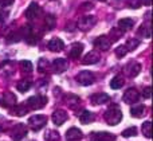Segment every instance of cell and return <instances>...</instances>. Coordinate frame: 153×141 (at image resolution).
I'll return each instance as SVG.
<instances>
[{
    "mask_svg": "<svg viewBox=\"0 0 153 141\" xmlns=\"http://www.w3.org/2000/svg\"><path fill=\"white\" fill-rule=\"evenodd\" d=\"M78 118H79V121H81L82 124H85V125H86V124H90V122H93V121H94V113L89 112V110H83V112L79 113Z\"/></svg>",
    "mask_w": 153,
    "mask_h": 141,
    "instance_id": "44dd1931",
    "label": "cell"
},
{
    "mask_svg": "<svg viewBox=\"0 0 153 141\" xmlns=\"http://www.w3.org/2000/svg\"><path fill=\"white\" fill-rule=\"evenodd\" d=\"M45 140L46 141H58L59 140V133L56 131H47L45 133Z\"/></svg>",
    "mask_w": 153,
    "mask_h": 141,
    "instance_id": "4316f807",
    "label": "cell"
},
{
    "mask_svg": "<svg viewBox=\"0 0 153 141\" xmlns=\"http://www.w3.org/2000/svg\"><path fill=\"white\" fill-rule=\"evenodd\" d=\"M46 124H47V117L43 114H35L28 118V125L34 132H38L42 128H45Z\"/></svg>",
    "mask_w": 153,
    "mask_h": 141,
    "instance_id": "7a4b0ae2",
    "label": "cell"
},
{
    "mask_svg": "<svg viewBox=\"0 0 153 141\" xmlns=\"http://www.w3.org/2000/svg\"><path fill=\"white\" fill-rule=\"evenodd\" d=\"M19 66H20V69H22V71L23 73H31L32 70H34V66H32V63L30 61H22L20 63H19Z\"/></svg>",
    "mask_w": 153,
    "mask_h": 141,
    "instance_id": "83f0119b",
    "label": "cell"
},
{
    "mask_svg": "<svg viewBox=\"0 0 153 141\" xmlns=\"http://www.w3.org/2000/svg\"><path fill=\"white\" fill-rule=\"evenodd\" d=\"M128 53H129V51H128V48L125 47V45H121V46H118V47L116 48V55L118 56V58H122V56H125Z\"/></svg>",
    "mask_w": 153,
    "mask_h": 141,
    "instance_id": "d6a6232c",
    "label": "cell"
},
{
    "mask_svg": "<svg viewBox=\"0 0 153 141\" xmlns=\"http://www.w3.org/2000/svg\"><path fill=\"white\" fill-rule=\"evenodd\" d=\"M98 61H100V54H98L97 51H90L89 54H86V55L83 56L82 63L83 65H94V63H97Z\"/></svg>",
    "mask_w": 153,
    "mask_h": 141,
    "instance_id": "e0dca14e",
    "label": "cell"
},
{
    "mask_svg": "<svg viewBox=\"0 0 153 141\" xmlns=\"http://www.w3.org/2000/svg\"><path fill=\"white\" fill-rule=\"evenodd\" d=\"M83 53V45L82 43H74L69 48V56L73 59H78Z\"/></svg>",
    "mask_w": 153,
    "mask_h": 141,
    "instance_id": "4fadbf2b",
    "label": "cell"
},
{
    "mask_svg": "<svg viewBox=\"0 0 153 141\" xmlns=\"http://www.w3.org/2000/svg\"><path fill=\"white\" fill-rule=\"evenodd\" d=\"M94 79H95L94 74H93L91 71H87V70H83V71H81L76 75V81H78V83H81L82 86L91 85V83L94 82Z\"/></svg>",
    "mask_w": 153,
    "mask_h": 141,
    "instance_id": "8992f818",
    "label": "cell"
},
{
    "mask_svg": "<svg viewBox=\"0 0 153 141\" xmlns=\"http://www.w3.org/2000/svg\"><path fill=\"white\" fill-rule=\"evenodd\" d=\"M8 15V12L7 11H3V10H0V22H3L5 19V16Z\"/></svg>",
    "mask_w": 153,
    "mask_h": 141,
    "instance_id": "f35d334b",
    "label": "cell"
},
{
    "mask_svg": "<svg viewBox=\"0 0 153 141\" xmlns=\"http://www.w3.org/2000/svg\"><path fill=\"white\" fill-rule=\"evenodd\" d=\"M143 96L145 97V98H149L151 97V88H145V90H144V93H143Z\"/></svg>",
    "mask_w": 153,
    "mask_h": 141,
    "instance_id": "74e56055",
    "label": "cell"
},
{
    "mask_svg": "<svg viewBox=\"0 0 153 141\" xmlns=\"http://www.w3.org/2000/svg\"><path fill=\"white\" fill-rule=\"evenodd\" d=\"M141 70V65L137 62H129V63L125 66V73H126L129 77H136V75L140 74Z\"/></svg>",
    "mask_w": 153,
    "mask_h": 141,
    "instance_id": "7c38bea8",
    "label": "cell"
},
{
    "mask_svg": "<svg viewBox=\"0 0 153 141\" xmlns=\"http://www.w3.org/2000/svg\"><path fill=\"white\" fill-rule=\"evenodd\" d=\"M143 1V4H145V5H151V0H141Z\"/></svg>",
    "mask_w": 153,
    "mask_h": 141,
    "instance_id": "ab89813d",
    "label": "cell"
},
{
    "mask_svg": "<svg viewBox=\"0 0 153 141\" xmlns=\"http://www.w3.org/2000/svg\"><path fill=\"white\" fill-rule=\"evenodd\" d=\"M97 23V18L93 15H86V16H82L78 22V28L82 30V31H87L90 30L91 27L95 26Z\"/></svg>",
    "mask_w": 153,
    "mask_h": 141,
    "instance_id": "277c9868",
    "label": "cell"
},
{
    "mask_svg": "<svg viewBox=\"0 0 153 141\" xmlns=\"http://www.w3.org/2000/svg\"><path fill=\"white\" fill-rule=\"evenodd\" d=\"M144 112H145V106H144V105H136V106H133L132 109H130V116L134 118H140L145 114Z\"/></svg>",
    "mask_w": 153,
    "mask_h": 141,
    "instance_id": "7402d4cb",
    "label": "cell"
},
{
    "mask_svg": "<svg viewBox=\"0 0 153 141\" xmlns=\"http://www.w3.org/2000/svg\"><path fill=\"white\" fill-rule=\"evenodd\" d=\"M138 35H143V38H151V27L141 26L138 30Z\"/></svg>",
    "mask_w": 153,
    "mask_h": 141,
    "instance_id": "1f68e13d",
    "label": "cell"
},
{
    "mask_svg": "<svg viewBox=\"0 0 153 141\" xmlns=\"http://www.w3.org/2000/svg\"><path fill=\"white\" fill-rule=\"evenodd\" d=\"M124 83H125L124 78H122L121 75H116V77H113V79L110 81V88L117 90V89H121L122 86H124Z\"/></svg>",
    "mask_w": 153,
    "mask_h": 141,
    "instance_id": "cb8c5ba5",
    "label": "cell"
},
{
    "mask_svg": "<svg viewBox=\"0 0 153 141\" xmlns=\"http://www.w3.org/2000/svg\"><path fill=\"white\" fill-rule=\"evenodd\" d=\"M79 102H81V98L74 96V94H67V96L65 97V104L69 108H71V109H75L79 105Z\"/></svg>",
    "mask_w": 153,
    "mask_h": 141,
    "instance_id": "d6986e66",
    "label": "cell"
},
{
    "mask_svg": "<svg viewBox=\"0 0 153 141\" xmlns=\"http://www.w3.org/2000/svg\"><path fill=\"white\" fill-rule=\"evenodd\" d=\"M47 104V97L45 96H34V97H30L28 101H27V105H28L30 109H42V108L46 106Z\"/></svg>",
    "mask_w": 153,
    "mask_h": 141,
    "instance_id": "3957f363",
    "label": "cell"
},
{
    "mask_svg": "<svg viewBox=\"0 0 153 141\" xmlns=\"http://www.w3.org/2000/svg\"><path fill=\"white\" fill-rule=\"evenodd\" d=\"M56 20H55V16L53 15H47L45 18V27H47V30H53L54 26H55Z\"/></svg>",
    "mask_w": 153,
    "mask_h": 141,
    "instance_id": "f1b7e54d",
    "label": "cell"
},
{
    "mask_svg": "<svg viewBox=\"0 0 153 141\" xmlns=\"http://www.w3.org/2000/svg\"><path fill=\"white\" fill-rule=\"evenodd\" d=\"M30 88H31V82L27 79H22L18 82V85H16V89H18L19 91H22V93H26V91L30 90Z\"/></svg>",
    "mask_w": 153,
    "mask_h": 141,
    "instance_id": "d4e9b609",
    "label": "cell"
},
{
    "mask_svg": "<svg viewBox=\"0 0 153 141\" xmlns=\"http://www.w3.org/2000/svg\"><path fill=\"white\" fill-rule=\"evenodd\" d=\"M141 131H143V134L146 137V139H151L152 137V124H151V121H145V122L143 124Z\"/></svg>",
    "mask_w": 153,
    "mask_h": 141,
    "instance_id": "484cf974",
    "label": "cell"
},
{
    "mask_svg": "<svg viewBox=\"0 0 153 141\" xmlns=\"http://www.w3.org/2000/svg\"><path fill=\"white\" fill-rule=\"evenodd\" d=\"M82 139V131L78 128H70L66 132V140L67 141H78Z\"/></svg>",
    "mask_w": 153,
    "mask_h": 141,
    "instance_id": "ac0fdd59",
    "label": "cell"
},
{
    "mask_svg": "<svg viewBox=\"0 0 153 141\" xmlns=\"http://www.w3.org/2000/svg\"><path fill=\"white\" fill-rule=\"evenodd\" d=\"M27 112H28V108L24 106V105H13L12 108H11V114L12 116H16V117H22V116L27 114Z\"/></svg>",
    "mask_w": 153,
    "mask_h": 141,
    "instance_id": "ffe728a7",
    "label": "cell"
},
{
    "mask_svg": "<svg viewBox=\"0 0 153 141\" xmlns=\"http://www.w3.org/2000/svg\"><path fill=\"white\" fill-rule=\"evenodd\" d=\"M51 118H53V122L55 124V125H62V124H65L67 120V113L62 109H56L55 112L53 113V117Z\"/></svg>",
    "mask_w": 153,
    "mask_h": 141,
    "instance_id": "8fae6325",
    "label": "cell"
},
{
    "mask_svg": "<svg viewBox=\"0 0 153 141\" xmlns=\"http://www.w3.org/2000/svg\"><path fill=\"white\" fill-rule=\"evenodd\" d=\"M16 104V97L11 91H5V93L0 94V105L4 108H12Z\"/></svg>",
    "mask_w": 153,
    "mask_h": 141,
    "instance_id": "52a82bcc",
    "label": "cell"
},
{
    "mask_svg": "<svg viewBox=\"0 0 153 141\" xmlns=\"http://www.w3.org/2000/svg\"><path fill=\"white\" fill-rule=\"evenodd\" d=\"M95 139L98 141H109L114 140V136H111L110 133H106V132H101V133H95Z\"/></svg>",
    "mask_w": 153,
    "mask_h": 141,
    "instance_id": "f546056e",
    "label": "cell"
},
{
    "mask_svg": "<svg viewBox=\"0 0 153 141\" xmlns=\"http://www.w3.org/2000/svg\"><path fill=\"white\" fill-rule=\"evenodd\" d=\"M27 134V128L24 124H16L13 125L12 131H11V137L13 141H20L26 137Z\"/></svg>",
    "mask_w": 153,
    "mask_h": 141,
    "instance_id": "5b68a950",
    "label": "cell"
},
{
    "mask_svg": "<svg viewBox=\"0 0 153 141\" xmlns=\"http://www.w3.org/2000/svg\"><path fill=\"white\" fill-rule=\"evenodd\" d=\"M47 67H48V62L46 61V59H40L39 63H38V69H39V71L40 73H45Z\"/></svg>",
    "mask_w": 153,
    "mask_h": 141,
    "instance_id": "e575fe53",
    "label": "cell"
},
{
    "mask_svg": "<svg viewBox=\"0 0 153 141\" xmlns=\"http://www.w3.org/2000/svg\"><path fill=\"white\" fill-rule=\"evenodd\" d=\"M13 3V0H0V5L1 7H8V5H11Z\"/></svg>",
    "mask_w": 153,
    "mask_h": 141,
    "instance_id": "8d00e7d4",
    "label": "cell"
},
{
    "mask_svg": "<svg viewBox=\"0 0 153 141\" xmlns=\"http://www.w3.org/2000/svg\"><path fill=\"white\" fill-rule=\"evenodd\" d=\"M94 46H95V48H98V50L106 51V50H109V48H110L111 40L109 39L106 35H101V36H98L97 39L94 40Z\"/></svg>",
    "mask_w": 153,
    "mask_h": 141,
    "instance_id": "9c48e42d",
    "label": "cell"
},
{
    "mask_svg": "<svg viewBox=\"0 0 153 141\" xmlns=\"http://www.w3.org/2000/svg\"><path fill=\"white\" fill-rule=\"evenodd\" d=\"M138 98H140V93H138L137 89H134V88L128 89V90L124 93V97H122L125 104H129V105L136 104V102L138 101Z\"/></svg>",
    "mask_w": 153,
    "mask_h": 141,
    "instance_id": "ba28073f",
    "label": "cell"
},
{
    "mask_svg": "<svg viewBox=\"0 0 153 141\" xmlns=\"http://www.w3.org/2000/svg\"><path fill=\"white\" fill-rule=\"evenodd\" d=\"M67 67H69V63H67V61L63 58H58L53 62V70L55 73H58V74H61L65 70H67Z\"/></svg>",
    "mask_w": 153,
    "mask_h": 141,
    "instance_id": "5bb4252c",
    "label": "cell"
},
{
    "mask_svg": "<svg viewBox=\"0 0 153 141\" xmlns=\"http://www.w3.org/2000/svg\"><path fill=\"white\" fill-rule=\"evenodd\" d=\"M40 15V7L36 4V3H31L28 5V8L26 10V18L28 20H34L38 16Z\"/></svg>",
    "mask_w": 153,
    "mask_h": 141,
    "instance_id": "30bf717a",
    "label": "cell"
},
{
    "mask_svg": "<svg viewBox=\"0 0 153 141\" xmlns=\"http://www.w3.org/2000/svg\"><path fill=\"white\" fill-rule=\"evenodd\" d=\"M137 134V129H136V126H130V128L125 129L124 132H122V136L124 137H133Z\"/></svg>",
    "mask_w": 153,
    "mask_h": 141,
    "instance_id": "836d02e7",
    "label": "cell"
},
{
    "mask_svg": "<svg viewBox=\"0 0 153 141\" xmlns=\"http://www.w3.org/2000/svg\"><path fill=\"white\" fill-rule=\"evenodd\" d=\"M140 45V40L138 39H134V38H132V39H129L126 43H125V47L128 48V51H132V50H134L137 46Z\"/></svg>",
    "mask_w": 153,
    "mask_h": 141,
    "instance_id": "4dcf8cb0",
    "label": "cell"
},
{
    "mask_svg": "<svg viewBox=\"0 0 153 141\" xmlns=\"http://www.w3.org/2000/svg\"><path fill=\"white\" fill-rule=\"evenodd\" d=\"M122 120V112L118 105H111L105 112V121L109 125H118Z\"/></svg>",
    "mask_w": 153,
    "mask_h": 141,
    "instance_id": "6da1fadb",
    "label": "cell"
},
{
    "mask_svg": "<svg viewBox=\"0 0 153 141\" xmlns=\"http://www.w3.org/2000/svg\"><path fill=\"white\" fill-rule=\"evenodd\" d=\"M133 19L130 18H124L121 20H118V28L122 30V31H126V30H130L133 27Z\"/></svg>",
    "mask_w": 153,
    "mask_h": 141,
    "instance_id": "603a6c76",
    "label": "cell"
},
{
    "mask_svg": "<svg viewBox=\"0 0 153 141\" xmlns=\"http://www.w3.org/2000/svg\"><path fill=\"white\" fill-rule=\"evenodd\" d=\"M110 101V96L106 93H97L91 97V104L94 105H103Z\"/></svg>",
    "mask_w": 153,
    "mask_h": 141,
    "instance_id": "2e32d148",
    "label": "cell"
},
{
    "mask_svg": "<svg viewBox=\"0 0 153 141\" xmlns=\"http://www.w3.org/2000/svg\"><path fill=\"white\" fill-rule=\"evenodd\" d=\"M122 34H124V31H122V30H120L118 27H117V28H114L113 31H111V35H113V39L114 40H117L118 38H121Z\"/></svg>",
    "mask_w": 153,
    "mask_h": 141,
    "instance_id": "d590c367",
    "label": "cell"
},
{
    "mask_svg": "<svg viewBox=\"0 0 153 141\" xmlns=\"http://www.w3.org/2000/svg\"><path fill=\"white\" fill-rule=\"evenodd\" d=\"M48 48H50L53 53H59V51H62L65 48V43L62 39H59V38H54V39H51L50 42H48Z\"/></svg>",
    "mask_w": 153,
    "mask_h": 141,
    "instance_id": "9a60e30c",
    "label": "cell"
}]
</instances>
